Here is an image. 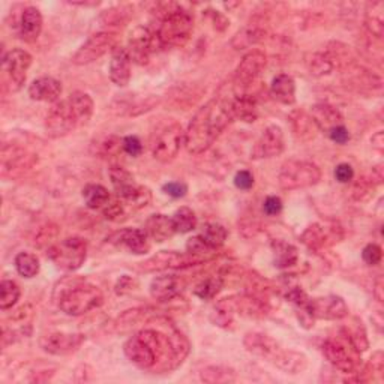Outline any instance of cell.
<instances>
[{
	"mask_svg": "<svg viewBox=\"0 0 384 384\" xmlns=\"http://www.w3.org/2000/svg\"><path fill=\"white\" fill-rule=\"evenodd\" d=\"M270 95L275 101L284 105H293L296 102V83L292 76L280 74L272 80Z\"/></svg>",
	"mask_w": 384,
	"mask_h": 384,
	"instance_id": "cell-28",
	"label": "cell"
},
{
	"mask_svg": "<svg viewBox=\"0 0 384 384\" xmlns=\"http://www.w3.org/2000/svg\"><path fill=\"white\" fill-rule=\"evenodd\" d=\"M328 136L336 144H345V143H348V140H350V132H348L345 125L338 126V128H333Z\"/></svg>",
	"mask_w": 384,
	"mask_h": 384,
	"instance_id": "cell-57",
	"label": "cell"
},
{
	"mask_svg": "<svg viewBox=\"0 0 384 384\" xmlns=\"http://www.w3.org/2000/svg\"><path fill=\"white\" fill-rule=\"evenodd\" d=\"M108 242L119 248H125L136 256L148 254L150 251V239L146 232L140 230V228H124V230H119L108 237Z\"/></svg>",
	"mask_w": 384,
	"mask_h": 384,
	"instance_id": "cell-21",
	"label": "cell"
},
{
	"mask_svg": "<svg viewBox=\"0 0 384 384\" xmlns=\"http://www.w3.org/2000/svg\"><path fill=\"white\" fill-rule=\"evenodd\" d=\"M134 287H136V281L131 278V276L128 275H124L122 278H120L114 287V290L119 296H124L126 293H131L132 290H134Z\"/></svg>",
	"mask_w": 384,
	"mask_h": 384,
	"instance_id": "cell-56",
	"label": "cell"
},
{
	"mask_svg": "<svg viewBox=\"0 0 384 384\" xmlns=\"http://www.w3.org/2000/svg\"><path fill=\"white\" fill-rule=\"evenodd\" d=\"M104 216L107 220H110L113 222H120V221H125L128 218V209L125 208V204L120 201L119 197H112L110 201H108L104 209Z\"/></svg>",
	"mask_w": 384,
	"mask_h": 384,
	"instance_id": "cell-46",
	"label": "cell"
},
{
	"mask_svg": "<svg viewBox=\"0 0 384 384\" xmlns=\"http://www.w3.org/2000/svg\"><path fill=\"white\" fill-rule=\"evenodd\" d=\"M76 128H78V122L68 100L56 102L45 117V131L48 137H65Z\"/></svg>",
	"mask_w": 384,
	"mask_h": 384,
	"instance_id": "cell-11",
	"label": "cell"
},
{
	"mask_svg": "<svg viewBox=\"0 0 384 384\" xmlns=\"http://www.w3.org/2000/svg\"><path fill=\"white\" fill-rule=\"evenodd\" d=\"M273 263L278 269H290L299 261V251L294 245L284 242V240H273Z\"/></svg>",
	"mask_w": 384,
	"mask_h": 384,
	"instance_id": "cell-30",
	"label": "cell"
},
{
	"mask_svg": "<svg viewBox=\"0 0 384 384\" xmlns=\"http://www.w3.org/2000/svg\"><path fill=\"white\" fill-rule=\"evenodd\" d=\"M290 120H292L294 136L299 140L308 141L311 138H314L318 132V128H317L314 120H312L311 114H308L305 112H293L290 116Z\"/></svg>",
	"mask_w": 384,
	"mask_h": 384,
	"instance_id": "cell-32",
	"label": "cell"
},
{
	"mask_svg": "<svg viewBox=\"0 0 384 384\" xmlns=\"http://www.w3.org/2000/svg\"><path fill=\"white\" fill-rule=\"evenodd\" d=\"M244 345L249 353L268 360V362L278 366L287 374H300L308 366V360L302 353L284 350L269 335L258 332L246 333L244 338Z\"/></svg>",
	"mask_w": 384,
	"mask_h": 384,
	"instance_id": "cell-2",
	"label": "cell"
},
{
	"mask_svg": "<svg viewBox=\"0 0 384 384\" xmlns=\"http://www.w3.org/2000/svg\"><path fill=\"white\" fill-rule=\"evenodd\" d=\"M268 64V56L261 50L248 52L236 68L233 77V86L237 90H245L257 81L264 66Z\"/></svg>",
	"mask_w": 384,
	"mask_h": 384,
	"instance_id": "cell-10",
	"label": "cell"
},
{
	"mask_svg": "<svg viewBox=\"0 0 384 384\" xmlns=\"http://www.w3.org/2000/svg\"><path fill=\"white\" fill-rule=\"evenodd\" d=\"M200 236L203 237L204 242L208 244V246L212 251H216V249H220L225 244V240H227V230H225V228L221 224L209 222V224H204L201 227Z\"/></svg>",
	"mask_w": 384,
	"mask_h": 384,
	"instance_id": "cell-39",
	"label": "cell"
},
{
	"mask_svg": "<svg viewBox=\"0 0 384 384\" xmlns=\"http://www.w3.org/2000/svg\"><path fill=\"white\" fill-rule=\"evenodd\" d=\"M62 95V83L54 77H40L29 86V96L32 101L57 102Z\"/></svg>",
	"mask_w": 384,
	"mask_h": 384,
	"instance_id": "cell-22",
	"label": "cell"
},
{
	"mask_svg": "<svg viewBox=\"0 0 384 384\" xmlns=\"http://www.w3.org/2000/svg\"><path fill=\"white\" fill-rule=\"evenodd\" d=\"M117 36L113 32H100L92 35L90 38L84 42L80 50L72 57V62L76 65H89L95 60L101 59L104 54L114 48Z\"/></svg>",
	"mask_w": 384,
	"mask_h": 384,
	"instance_id": "cell-13",
	"label": "cell"
},
{
	"mask_svg": "<svg viewBox=\"0 0 384 384\" xmlns=\"http://www.w3.org/2000/svg\"><path fill=\"white\" fill-rule=\"evenodd\" d=\"M156 47H161L158 41V35L152 32L149 28H137L131 33L128 41V53L131 60L144 65L149 62L152 53L156 52Z\"/></svg>",
	"mask_w": 384,
	"mask_h": 384,
	"instance_id": "cell-16",
	"label": "cell"
},
{
	"mask_svg": "<svg viewBox=\"0 0 384 384\" xmlns=\"http://www.w3.org/2000/svg\"><path fill=\"white\" fill-rule=\"evenodd\" d=\"M84 342V335L81 333H65L53 332L44 335L40 340L42 350L53 356H66L77 352Z\"/></svg>",
	"mask_w": 384,
	"mask_h": 384,
	"instance_id": "cell-17",
	"label": "cell"
},
{
	"mask_svg": "<svg viewBox=\"0 0 384 384\" xmlns=\"http://www.w3.org/2000/svg\"><path fill=\"white\" fill-rule=\"evenodd\" d=\"M32 56L21 48H12L4 57V72L11 84V90H20L28 78V71L32 65Z\"/></svg>",
	"mask_w": 384,
	"mask_h": 384,
	"instance_id": "cell-14",
	"label": "cell"
},
{
	"mask_svg": "<svg viewBox=\"0 0 384 384\" xmlns=\"http://www.w3.org/2000/svg\"><path fill=\"white\" fill-rule=\"evenodd\" d=\"M119 152H124V138H119L116 136H110L101 143V153L102 155L114 156Z\"/></svg>",
	"mask_w": 384,
	"mask_h": 384,
	"instance_id": "cell-48",
	"label": "cell"
},
{
	"mask_svg": "<svg viewBox=\"0 0 384 384\" xmlns=\"http://www.w3.org/2000/svg\"><path fill=\"white\" fill-rule=\"evenodd\" d=\"M311 117L316 122L318 131L326 132V134H329L333 128L344 125V117L338 108L329 104H317L312 107Z\"/></svg>",
	"mask_w": 384,
	"mask_h": 384,
	"instance_id": "cell-25",
	"label": "cell"
},
{
	"mask_svg": "<svg viewBox=\"0 0 384 384\" xmlns=\"http://www.w3.org/2000/svg\"><path fill=\"white\" fill-rule=\"evenodd\" d=\"M330 233L326 230V227L320 224H314L308 227L302 234V242L312 251H320L328 245Z\"/></svg>",
	"mask_w": 384,
	"mask_h": 384,
	"instance_id": "cell-37",
	"label": "cell"
},
{
	"mask_svg": "<svg viewBox=\"0 0 384 384\" xmlns=\"http://www.w3.org/2000/svg\"><path fill=\"white\" fill-rule=\"evenodd\" d=\"M14 264L17 272L23 276V278H33V276L40 273L41 269L38 257L32 254V252H20L14 260Z\"/></svg>",
	"mask_w": 384,
	"mask_h": 384,
	"instance_id": "cell-41",
	"label": "cell"
},
{
	"mask_svg": "<svg viewBox=\"0 0 384 384\" xmlns=\"http://www.w3.org/2000/svg\"><path fill=\"white\" fill-rule=\"evenodd\" d=\"M124 152L132 158H138L143 153V143L136 136H128L124 138Z\"/></svg>",
	"mask_w": 384,
	"mask_h": 384,
	"instance_id": "cell-51",
	"label": "cell"
},
{
	"mask_svg": "<svg viewBox=\"0 0 384 384\" xmlns=\"http://www.w3.org/2000/svg\"><path fill=\"white\" fill-rule=\"evenodd\" d=\"M104 304V294L98 287L88 281H76L60 290L57 305L66 316L80 317L100 308Z\"/></svg>",
	"mask_w": 384,
	"mask_h": 384,
	"instance_id": "cell-3",
	"label": "cell"
},
{
	"mask_svg": "<svg viewBox=\"0 0 384 384\" xmlns=\"http://www.w3.org/2000/svg\"><path fill=\"white\" fill-rule=\"evenodd\" d=\"M285 149L284 131L280 125H269L261 132L251 152L252 160H269L280 156Z\"/></svg>",
	"mask_w": 384,
	"mask_h": 384,
	"instance_id": "cell-15",
	"label": "cell"
},
{
	"mask_svg": "<svg viewBox=\"0 0 384 384\" xmlns=\"http://www.w3.org/2000/svg\"><path fill=\"white\" fill-rule=\"evenodd\" d=\"M182 146H185V131L174 120H164L150 134V152L153 158L162 164L174 161Z\"/></svg>",
	"mask_w": 384,
	"mask_h": 384,
	"instance_id": "cell-5",
	"label": "cell"
},
{
	"mask_svg": "<svg viewBox=\"0 0 384 384\" xmlns=\"http://www.w3.org/2000/svg\"><path fill=\"white\" fill-rule=\"evenodd\" d=\"M172 221H173L176 233H180V234L191 233L197 228V216L194 210L189 208L177 209L172 216Z\"/></svg>",
	"mask_w": 384,
	"mask_h": 384,
	"instance_id": "cell-40",
	"label": "cell"
},
{
	"mask_svg": "<svg viewBox=\"0 0 384 384\" xmlns=\"http://www.w3.org/2000/svg\"><path fill=\"white\" fill-rule=\"evenodd\" d=\"M182 292V281L174 275L156 276L150 282V296L158 302H168Z\"/></svg>",
	"mask_w": 384,
	"mask_h": 384,
	"instance_id": "cell-26",
	"label": "cell"
},
{
	"mask_svg": "<svg viewBox=\"0 0 384 384\" xmlns=\"http://www.w3.org/2000/svg\"><path fill=\"white\" fill-rule=\"evenodd\" d=\"M232 110H233V117L244 120V122H248V124L256 122L258 117L257 101L256 98H252L251 95H246V93L236 95V98H233L232 101Z\"/></svg>",
	"mask_w": 384,
	"mask_h": 384,
	"instance_id": "cell-29",
	"label": "cell"
},
{
	"mask_svg": "<svg viewBox=\"0 0 384 384\" xmlns=\"http://www.w3.org/2000/svg\"><path fill=\"white\" fill-rule=\"evenodd\" d=\"M21 290L17 282L5 280L0 284V309L8 311L14 306L20 299Z\"/></svg>",
	"mask_w": 384,
	"mask_h": 384,
	"instance_id": "cell-43",
	"label": "cell"
},
{
	"mask_svg": "<svg viewBox=\"0 0 384 384\" xmlns=\"http://www.w3.org/2000/svg\"><path fill=\"white\" fill-rule=\"evenodd\" d=\"M263 210L268 216H276L282 212V200L276 196H269L263 203Z\"/></svg>",
	"mask_w": 384,
	"mask_h": 384,
	"instance_id": "cell-54",
	"label": "cell"
},
{
	"mask_svg": "<svg viewBox=\"0 0 384 384\" xmlns=\"http://www.w3.org/2000/svg\"><path fill=\"white\" fill-rule=\"evenodd\" d=\"M362 258L368 266H377V264L381 263L383 251L377 244H369L362 251Z\"/></svg>",
	"mask_w": 384,
	"mask_h": 384,
	"instance_id": "cell-50",
	"label": "cell"
},
{
	"mask_svg": "<svg viewBox=\"0 0 384 384\" xmlns=\"http://www.w3.org/2000/svg\"><path fill=\"white\" fill-rule=\"evenodd\" d=\"M143 230L146 232L150 240H155L158 244L165 242V240L172 239L176 234L172 218L162 213L150 215L146 222H144Z\"/></svg>",
	"mask_w": 384,
	"mask_h": 384,
	"instance_id": "cell-24",
	"label": "cell"
},
{
	"mask_svg": "<svg viewBox=\"0 0 384 384\" xmlns=\"http://www.w3.org/2000/svg\"><path fill=\"white\" fill-rule=\"evenodd\" d=\"M192 30H194V18L189 11L179 5H167L156 35L162 48H174L185 45L191 38Z\"/></svg>",
	"mask_w": 384,
	"mask_h": 384,
	"instance_id": "cell-4",
	"label": "cell"
},
{
	"mask_svg": "<svg viewBox=\"0 0 384 384\" xmlns=\"http://www.w3.org/2000/svg\"><path fill=\"white\" fill-rule=\"evenodd\" d=\"M162 191L173 198H184L188 192V186L184 182H168L162 186Z\"/></svg>",
	"mask_w": 384,
	"mask_h": 384,
	"instance_id": "cell-55",
	"label": "cell"
},
{
	"mask_svg": "<svg viewBox=\"0 0 384 384\" xmlns=\"http://www.w3.org/2000/svg\"><path fill=\"white\" fill-rule=\"evenodd\" d=\"M323 354L329 360V364L342 374H354L359 368V353L350 344L347 345L338 340H328L323 344Z\"/></svg>",
	"mask_w": 384,
	"mask_h": 384,
	"instance_id": "cell-12",
	"label": "cell"
},
{
	"mask_svg": "<svg viewBox=\"0 0 384 384\" xmlns=\"http://www.w3.org/2000/svg\"><path fill=\"white\" fill-rule=\"evenodd\" d=\"M383 285H384V282H383V278L380 276V278L376 281V285H374V296H376V299L378 300L380 304L383 302V299H384V294H383Z\"/></svg>",
	"mask_w": 384,
	"mask_h": 384,
	"instance_id": "cell-59",
	"label": "cell"
},
{
	"mask_svg": "<svg viewBox=\"0 0 384 384\" xmlns=\"http://www.w3.org/2000/svg\"><path fill=\"white\" fill-rule=\"evenodd\" d=\"M309 314L314 320H341L348 316V306L342 297L329 294L311 299Z\"/></svg>",
	"mask_w": 384,
	"mask_h": 384,
	"instance_id": "cell-19",
	"label": "cell"
},
{
	"mask_svg": "<svg viewBox=\"0 0 384 384\" xmlns=\"http://www.w3.org/2000/svg\"><path fill=\"white\" fill-rule=\"evenodd\" d=\"M208 258L189 254V252H176V251H161L158 254L140 263V270L143 272H161V270H177L188 269L192 266L206 263Z\"/></svg>",
	"mask_w": 384,
	"mask_h": 384,
	"instance_id": "cell-9",
	"label": "cell"
},
{
	"mask_svg": "<svg viewBox=\"0 0 384 384\" xmlns=\"http://www.w3.org/2000/svg\"><path fill=\"white\" fill-rule=\"evenodd\" d=\"M232 101L233 98H227V96H215L192 117L185 131V148L189 153H204L218 140L228 124L234 119Z\"/></svg>",
	"mask_w": 384,
	"mask_h": 384,
	"instance_id": "cell-1",
	"label": "cell"
},
{
	"mask_svg": "<svg viewBox=\"0 0 384 384\" xmlns=\"http://www.w3.org/2000/svg\"><path fill=\"white\" fill-rule=\"evenodd\" d=\"M50 258L59 269L66 272L78 270L88 257V244L81 237H68L53 244L47 251Z\"/></svg>",
	"mask_w": 384,
	"mask_h": 384,
	"instance_id": "cell-8",
	"label": "cell"
},
{
	"mask_svg": "<svg viewBox=\"0 0 384 384\" xmlns=\"http://www.w3.org/2000/svg\"><path fill=\"white\" fill-rule=\"evenodd\" d=\"M112 185L114 188L116 197L125 204L128 212H136L146 208L152 201V192L149 188L141 186L122 165H112L108 170Z\"/></svg>",
	"mask_w": 384,
	"mask_h": 384,
	"instance_id": "cell-6",
	"label": "cell"
},
{
	"mask_svg": "<svg viewBox=\"0 0 384 384\" xmlns=\"http://www.w3.org/2000/svg\"><path fill=\"white\" fill-rule=\"evenodd\" d=\"M83 198L89 209H104L105 204L110 201L112 196L105 186L89 184L83 188Z\"/></svg>",
	"mask_w": 384,
	"mask_h": 384,
	"instance_id": "cell-36",
	"label": "cell"
},
{
	"mask_svg": "<svg viewBox=\"0 0 384 384\" xmlns=\"http://www.w3.org/2000/svg\"><path fill=\"white\" fill-rule=\"evenodd\" d=\"M200 378L209 384H227L236 381V372L227 366H206L200 372Z\"/></svg>",
	"mask_w": 384,
	"mask_h": 384,
	"instance_id": "cell-38",
	"label": "cell"
},
{
	"mask_svg": "<svg viewBox=\"0 0 384 384\" xmlns=\"http://www.w3.org/2000/svg\"><path fill=\"white\" fill-rule=\"evenodd\" d=\"M264 29L260 28L258 24H248L246 28L242 30H239L234 38L232 41V45L236 48V50H242V48H249L252 45H256L264 38Z\"/></svg>",
	"mask_w": 384,
	"mask_h": 384,
	"instance_id": "cell-35",
	"label": "cell"
},
{
	"mask_svg": "<svg viewBox=\"0 0 384 384\" xmlns=\"http://www.w3.org/2000/svg\"><path fill=\"white\" fill-rule=\"evenodd\" d=\"M186 251L189 252V254H194V256H200V257H204L206 254H209V252H212V249L208 246V244L204 242L203 237L200 234L194 236L188 239L186 242Z\"/></svg>",
	"mask_w": 384,
	"mask_h": 384,
	"instance_id": "cell-49",
	"label": "cell"
},
{
	"mask_svg": "<svg viewBox=\"0 0 384 384\" xmlns=\"http://www.w3.org/2000/svg\"><path fill=\"white\" fill-rule=\"evenodd\" d=\"M42 32V14L36 6H28L23 11L20 20V36L29 44L40 38Z\"/></svg>",
	"mask_w": 384,
	"mask_h": 384,
	"instance_id": "cell-27",
	"label": "cell"
},
{
	"mask_svg": "<svg viewBox=\"0 0 384 384\" xmlns=\"http://www.w3.org/2000/svg\"><path fill=\"white\" fill-rule=\"evenodd\" d=\"M372 148L377 149L378 152H383L384 149V140H383V132H377V134L372 137Z\"/></svg>",
	"mask_w": 384,
	"mask_h": 384,
	"instance_id": "cell-58",
	"label": "cell"
},
{
	"mask_svg": "<svg viewBox=\"0 0 384 384\" xmlns=\"http://www.w3.org/2000/svg\"><path fill=\"white\" fill-rule=\"evenodd\" d=\"M124 352L129 359V362L143 371L156 369V365H158V359H156L153 348L140 333L131 336L125 342Z\"/></svg>",
	"mask_w": 384,
	"mask_h": 384,
	"instance_id": "cell-18",
	"label": "cell"
},
{
	"mask_svg": "<svg viewBox=\"0 0 384 384\" xmlns=\"http://www.w3.org/2000/svg\"><path fill=\"white\" fill-rule=\"evenodd\" d=\"M36 162L35 155L29 153L18 146L5 144L2 149V174L5 177H14L29 170Z\"/></svg>",
	"mask_w": 384,
	"mask_h": 384,
	"instance_id": "cell-20",
	"label": "cell"
},
{
	"mask_svg": "<svg viewBox=\"0 0 384 384\" xmlns=\"http://www.w3.org/2000/svg\"><path fill=\"white\" fill-rule=\"evenodd\" d=\"M148 314L149 312L146 308H137V309L126 311L122 317H119L116 326L120 332H125L131 328H136L137 324H140L143 320H146Z\"/></svg>",
	"mask_w": 384,
	"mask_h": 384,
	"instance_id": "cell-45",
	"label": "cell"
},
{
	"mask_svg": "<svg viewBox=\"0 0 384 384\" xmlns=\"http://www.w3.org/2000/svg\"><path fill=\"white\" fill-rule=\"evenodd\" d=\"M335 179L338 180L340 184H350L354 179V170L350 164H340L335 168Z\"/></svg>",
	"mask_w": 384,
	"mask_h": 384,
	"instance_id": "cell-53",
	"label": "cell"
},
{
	"mask_svg": "<svg viewBox=\"0 0 384 384\" xmlns=\"http://www.w3.org/2000/svg\"><path fill=\"white\" fill-rule=\"evenodd\" d=\"M68 102L77 117L78 126L89 124V120L92 119L93 114V100L90 98V95L84 92H74L69 95Z\"/></svg>",
	"mask_w": 384,
	"mask_h": 384,
	"instance_id": "cell-31",
	"label": "cell"
},
{
	"mask_svg": "<svg viewBox=\"0 0 384 384\" xmlns=\"http://www.w3.org/2000/svg\"><path fill=\"white\" fill-rule=\"evenodd\" d=\"M131 57L126 48L120 47L116 48L112 60H110V68H108V74H110V80L113 84L119 88H125L129 84L131 80Z\"/></svg>",
	"mask_w": 384,
	"mask_h": 384,
	"instance_id": "cell-23",
	"label": "cell"
},
{
	"mask_svg": "<svg viewBox=\"0 0 384 384\" xmlns=\"http://www.w3.org/2000/svg\"><path fill=\"white\" fill-rule=\"evenodd\" d=\"M365 26L372 36H376V38L378 40L383 38L384 35V4L383 2H374L368 5L366 14H365Z\"/></svg>",
	"mask_w": 384,
	"mask_h": 384,
	"instance_id": "cell-34",
	"label": "cell"
},
{
	"mask_svg": "<svg viewBox=\"0 0 384 384\" xmlns=\"http://www.w3.org/2000/svg\"><path fill=\"white\" fill-rule=\"evenodd\" d=\"M224 287L222 276H210V278L201 281L194 290V294L201 300H212Z\"/></svg>",
	"mask_w": 384,
	"mask_h": 384,
	"instance_id": "cell-44",
	"label": "cell"
},
{
	"mask_svg": "<svg viewBox=\"0 0 384 384\" xmlns=\"http://www.w3.org/2000/svg\"><path fill=\"white\" fill-rule=\"evenodd\" d=\"M237 312V306H236V296L233 297H227L220 300L218 304L215 305L212 314H210V320L213 324L220 328H228L233 323V317Z\"/></svg>",
	"mask_w": 384,
	"mask_h": 384,
	"instance_id": "cell-33",
	"label": "cell"
},
{
	"mask_svg": "<svg viewBox=\"0 0 384 384\" xmlns=\"http://www.w3.org/2000/svg\"><path fill=\"white\" fill-rule=\"evenodd\" d=\"M306 65L312 76L323 77L333 71V59L326 53H314L306 60Z\"/></svg>",
	"mask_w": 384,
	"mask_h": 384,
	"instance_id": "cell-42",
	"label": "cell"
},
{
	"mask_svg": "<svg viewBox=\"0 0 384 384\" xmlns=\"http://www.w3.org/2000/svg\"><path fill=\"white\" fill-rule=\"evenodd\" d=\"M321 179V170L318 165L309 161H297L292 160L282 164L278 182L280 186L285 191H294V189H304L314 186L320 182Z\"/></svg>",
	"mask_w": 384,
	"mask_h": 384,
	"instance_id": "cell-7",
	"label": "cell"
},
{
	"mask_svg": "<svg viewBox=\"0 0 384 384\" xmlns=\"http://www.w3.org/2000/svg\"><path fill=\"white\" fill-rule=\"evenodd\" d=\"M234 186L240 191H249L254 186V174L248 170H240L234 176Z\"/></svg>",
	"mask_w": 384,
	"mask_h": 384,
	"instance_id": "cell-52",
	"label": "cell"
},
{
	"mask_svg": "<svg viewBox=\"0 0 384 384\" xmlns=\"http://www.w3.org/2000/svg\"><path fill=\"white\" fill-rule=\"evenodd\" d=\"M129 16H131L129 6H119V8H113L110 11H105V14L102 17L105 20V24H108V26H117V24L126 21L129 18Z\"/></svg>",
	"mask_w": 384,
	"mask_h": 384,
	"instance_id": "cell-47",
	"label": "cell"
}]
</instances>
